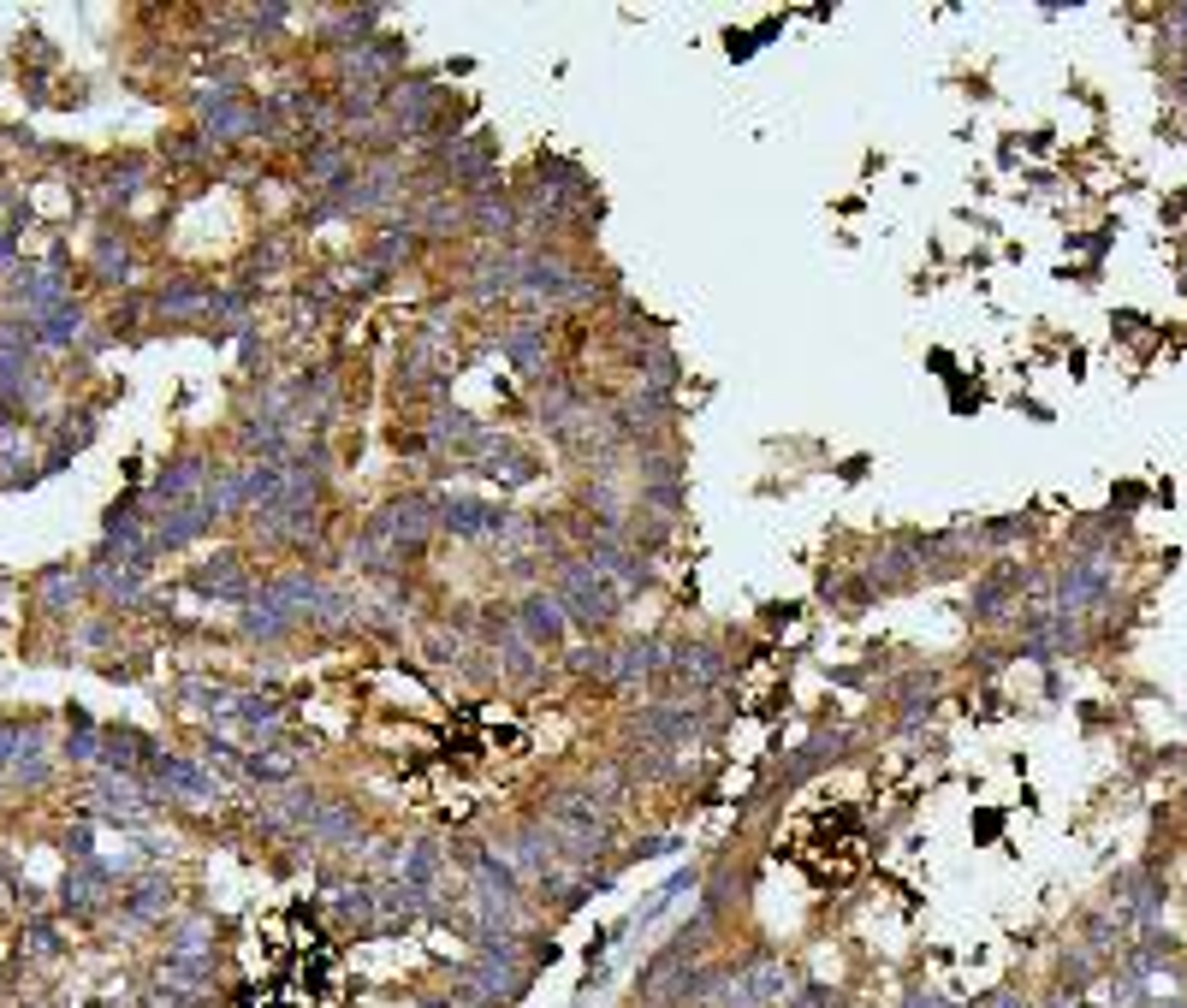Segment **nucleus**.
Masks as SVG:
<instances>
[{"instance_id":"obj_2","label":"nucleus","mask_w":1187,"mask_h":1008,"mask_svg":"<svg viewBox=\"0 0 1187 1008\" xmlns=\"http://www.w3.org/2000/svg\"><path fill=\"white\" fill-rule=\"evenodd\" d=\"M77 327H83V314H77V303H60V309H48V327H42V345H71L77 339Z\"/></svg>"},{"instance_id":"obj_1","label":"nucleus","mask_w":1187,"mask_h":1008,"mask_svg":"<svg viewBox=\"0 0 1187 1008\" xmlns=\"http://www.w3.org/2000/svg\"><path fill=\"white\" fill-rule=\"evenodd\" d=\"M523 629H528V641H559L564 635V605L559 599H547V593H534L523 605Z\"/></svg>"},{"instance_id":"obj_3","label":"nucleus","mask_w":1187,"mask_h":1008,"mask_svg":"<svg viewBox=\"0 0 1187 1008\" xmlns=\"http://www.w3.org/2000/svg\"><path fill=\"white\" fill-rule=\"evenodd\" d=\"M96 268L107 274V285H125V274H131V261H125V249L113 244V238H102V249H96Z\"/></svg>"}]
</instances>
